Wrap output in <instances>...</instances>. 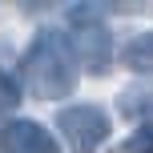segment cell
<instances>
[{"label": "cell", "instance_id": "7a4b0ae2", "mask_svg": "<svg viewBox=\"0 0 153 153\" xmlns=\"http://www.w3.org/2000/svg\"><path fill=\"white\" fill-rule=\"evenodd\" d=\"M69 45L76 56V69L105 76L113 65V40H109V24L101 20V8L93 4H73L69 8Z\"/></svg>", "mask_w": 153, "mask_h": 153}, {"label": "cell", "instance_id": "3957f363", "mask_svg": "<svg viewBox=\"0 0 153 153\" xmlns=\"http://www.w3.org/2000/svg\"><path fill=\"white\" fill-rule=\"evenodd\" d=\"M56 129L73 145V153H97L109 137V117L97 105H69L56 113Z\"/></svg>", "mask_w": 153, "mask_h": 153}, {"label": "cell", "instance_id": "8992f818", "mask_svg": "<svg viewBox=\"0 0 153 153\" xmlns=\"http://www.w3.org/2000/svg\"><path fill=\"white\" fill-rule=\"evenodd\" d=\"M121 61L129 65L133 73H153V32H141L129 45L121 48Z\"/></svg>", "mask_w": 153, "mask_h": 153}, {"label": "cell", "instance_id": "6da1fadb", "mask_svg": "<svg viewBox=\"0 0 153 153\" xmlns=\"http://www.w3.org/2000/svg\"><path fill=\"white\" fill-rule=\"evenodd\" d=\"M76 56L61 28H40L20 56V76L40 101H61L76 89Z\"/></svg>", "mask_w": 153, "mask_h": 153}, {"label": "cell", "instance_id": "5b68a950", "mask_svg": "<svg viewBox=\"0 0 153 153\" xmlns=\"http://www.w3.org/2000/svg\"><path fill=\"white\" fill-rule=\"evenodd\" d=\"M117 109L133 121H153V81H141V85H129V89L117 97Z\"/></svg>", "mask_w": 153, "mask_h": 153}, {"label": "cell", "instance_id": "ba28073f", "mask_svg": "<svg viewBox=\"0 0 153 153\" xmlns=\"http://www.w3.org/2000/svg\"><path fill=\"white\" fill-rule=\"evenodd\" d=\"M125 149L129 153H153V125H137L129 133V141H125Z\"/></svg>", "mask_w": 153, "mask_h": 153}, {"label": "cell", "instance_id": "52a82bcc", "mask_svg": "<svg viewBox=\"0 0 153 153\" xmlns=\"http://www.w3.org/2000/svg\"><path fill=\"white\" fill-rule=\"evenodd\" d=\"M16 101H20V85L12 81V73H4V69H0V117H4V113H12V109H16Z\"/></svg>", "mask_w": 153, "mask_h": 153}, {"label": "cell", "instance_id": "277c9868", "mask_svg": "<svg viewBox=\"0 0 153 153\" xmlns=\"http://www.w3.org/2000/svg\"><path fill=\"white\" fill-rule=\"evenodd\" d=\"M0 153H61L56 137L32 117H8L0 125Z\"/></svg>", "mask_w": 153, "mask_h": 153}]
</instances>
